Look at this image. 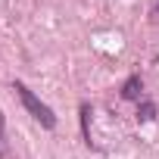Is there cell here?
Returning <instances> with one entry per match:
<instances>
[{
  "instance_id": "4",
  "label": "cell",
  "mask_w": 159,
  "mask_h": 159,
  "mask_svg": "<svg viewBox=\"0 0 159 159\" xmlns=\"http://www.w3.org/2000/svg\"><path fill=\"white\" fill-rule=\"evenodd\" d=\"M7 153V143H3V122H0V156Z\"/></svg>"
},
{
  "instance_id": "1",
  "label": "cell",
  "mask_w": 159,
  "mask_h": 159,
  "mask_svg": "<svg viewBox=\"0 0 159 159\" xmlns=\"http://www.w3.org/2000/svg\"><path fill=\"white\" fill-rule=\"evenodd\" d=\"M16 94H19V100L25 103V109L31 112V119H38L44 128H56V116H53V109H50L41 97H34V91H28L22 81H16Z\"/></svg>"
},
{
  "instance_id": "3",
  "label": "cell",
  "mask_w": 159,
  "mask_h": 159,
  "mask_svg": "<svg viewBox=\"0 0 159 159\" xmlns=\"http://www.w3.org/2000/svg\"><path fill=\"white\" fill-rule=\"evenodd\" d=\"M137 119H140V122H153V119H156V106H153V103H140Z\"/></svg>"
},
{
  "instance_id": "2",
  "label": "cell",
  "mask_w": 159,
  "mask_h": 159,
  "mask_svg": "<svg viewBox=\"0 0 159 159\" xmlns=\"http://www.w3.org/2000/svg\"><path fill=\"white\" fill-rule=\"evenodd\" d=\"M140 91H143L140 78H137V75H131L128 81H125V88H122V97H125V100H140Z\"/></svg>"
},
{
  "instance_id": "5",
  "label": "cell",
  "mask_w": 159,
  "mask_h": 159,
  "mask_svg": "<svg viewBox=\"0 0 159 159\" xmlns=\"http://www.w3.org/2000/svg\"><path fill=\"white\" fill-rule=\"evenodd\" d=\"M153 16H159V3H156V13H153Z\"/></svg>"
}]
</instances>
